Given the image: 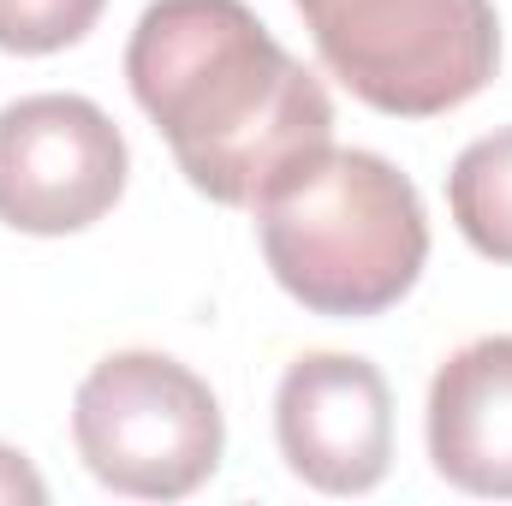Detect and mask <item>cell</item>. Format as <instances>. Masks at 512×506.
I'll use <instances>...</instances> for the list:
<instances>
[{
  "instance_id": "obj_6",
  "label": "cell",
  "mask_w": 512,
  "mask_h": 506,
  "mask_svg": "<svg viewBox=\"0 0 512 506\" xmlns=\"http://www.w3.org/2000/svg\"><path fill=\"white\" fill-rule=\"evenodd\" d=\"M274 441L298 483L370 495L393 465V393L370 358L304 352L274 393Z\"/></svg>"
},
{
  "instance_id": "obj_3",
  "label": "cell",
  "mask_w": 512,
  "mask_h": 506,
  "mask_svg": "<svg viewBox=\"0 0 512 506\" xmlns=\"http://www.w3.org/2000/svg\"><path fill=\"white\" fill-rule=\"evenodd\" d=\"M328 72L376 114L435 120L501 66L495 0H292Z\"/></svg>"
},
{
  "instance_id": "obj_2",
  "label": "cell",
  "mask_w": 512,
  "mask_h": 506,
  "mask_svg": "<svg viewBox=\"0 0 512 506\" xmlns=\"http://www.w3.org/2000/svg\"><path fill=\"white\" fill-rule=\"evenodd\" d=\"M256 233L274 280L316 316H382L423 262L429 215L417 185L376 149H316L262 203Z\"/></svg>"
},
{
  "instance_id": "obj_10",
  "label": "cell",
  "mask_w": 512,
  "mask_h": 506,
  "mask_svg": "<svg viewBox=\"0 0 512 506\" xmlns=\"http://www.w3.org/2000/svg\"><path fill=\"white\" fill-rule=\"evenodd\" d=\"M0 501L6 506H42L48 501V483L36 477V465L18 453V447H0Z\"/></svg>"
},
{
  "instance_id": "obj_5",
  "label": "cell",
  "mask_w": 512,
  "mask_h": 506,
  "mask_svg": "<svg viewBox=\"0 0 512 506\" xmlns=\"http://www.w3.org/2000/svg\"><path fill=\"white\" fill-rule=\"evenodd\" d=\"M126 137L90 96H18L0 108V221L36 239L84 233L126 197Z\"/></svg>"
},
{
  "instance_id": "obj_1",
  "label": "cell",
  "mask_w": 512,
  "mask_h": 506,
  "mask_svg": "<svg viewBox=\"0 0 512 506\" xmlns=\"http://www.w3.org/2000/svg\"><path fill=\"white\" fill-rule=\"evenodd\" d=\"M137 108L179 173L227 209H256L334 143V102L245 0H149L126 42Z\"/></svg>"
},
{
  "instance_id": "obj_7",
  "label": "cell",
  "mask_w": 512,
  "mask_h": 506,
  "mask_svg": "<svg viewBox=\"0 0 512 506\" xmlns=\"http://www.w3.org/2000/svg\"><path fill=\"white\" fill-rule=\"evenodd\" d=\"M429 459L483 501H512V334L459 346L429 381Z\"/></svg>"
},
{
  "instance_id": "obj_4",
  "label": "cell",
  "mask_w": 512,
  "mask_h": 506,
  "mask_svg": "<svg viewBox=\"0 0 512 506\" xmlns=\"http://www.w3.org/2000/svg\"><path fill=\"white\" fill-rule=\"evenodd\" d=\"M72 441L114 495L179 501L221 471L227 417L209 381L167 352H114L78 381Z\"/></svg>"
},
{
  "instance_id": "obj_9",
  "label": "cell",
  "mask_w": 512,
  "mask_h": 506,
  "mask_svg": "<svg viewBox=\"0 0 512 506\" xmlns=\"http://www.w3.org/2000/svg\"><path fill=\"white\" fill-rule=\"evenodd\" d=\"M108 0H0V54H60L90 36Z\"/></svg>"
},
{
  "instance_id": "obj_8",
  "label": "cell",
  "mask_w": 512,
  "mask_h": 506,
  "mask_svg": "<svg viewBox=\"0 0 512 506\" xmlns=\"http://www.w3.org/2000/svg\"><path fill=\"white\" fill-rule=\"evenodd\" d=\"M447 209L477 256L512 262V126L459 149L447 173Z\"/></svg>"
}]
</instances>
